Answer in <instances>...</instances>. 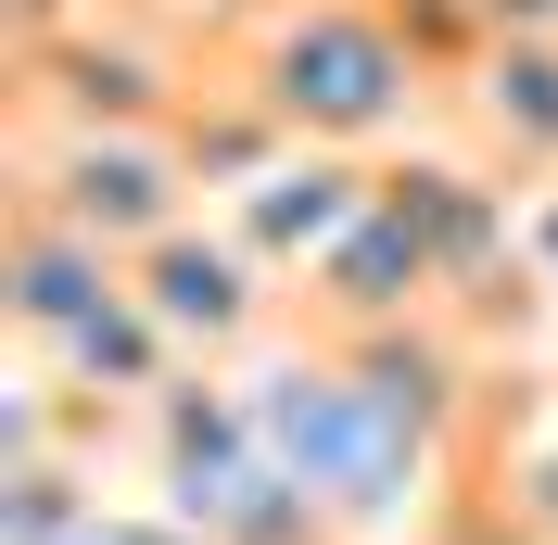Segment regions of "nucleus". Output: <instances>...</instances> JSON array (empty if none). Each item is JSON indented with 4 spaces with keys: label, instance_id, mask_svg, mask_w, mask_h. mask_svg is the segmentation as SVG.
I'll list each match as a JSON object with an SVG mask.
<instances>
[{
    "label": "nucleus",
    "instance_id": "f257e3e1",
    "mask_svg": "<svg viewBox=\"0 0 558 545\" xmlns=\"http://www.w3.org/2000/svg\"><path fill=\"white\" fill-rule=\"evenodd\" d=\"M254 432H267V457L305 482L330 520H393L418 495V457H432V432H418L368 368H292V380H267V393H254Z\"/></svg>",
    "mask_w": 558,
    "mask_h": 545
},
{
    "label": "nucleus",
    "instance_id": "f03ea898",
    "mask_svg": "<svg viewBox=\"0 0 558 545\" xmlns=\"http://www.w3.org/2000/svg\"><path fill=\"white\" fill-rule=\"evenodd\" d=\"M140 279H153V292H140V317H153L166 342H229V330L254 317V279L229 267V254H204L191 229L153 241V267H140Z\"/></svg>",
    "mask_w": 558,
    "mask_h": 545
}]
</instances>
